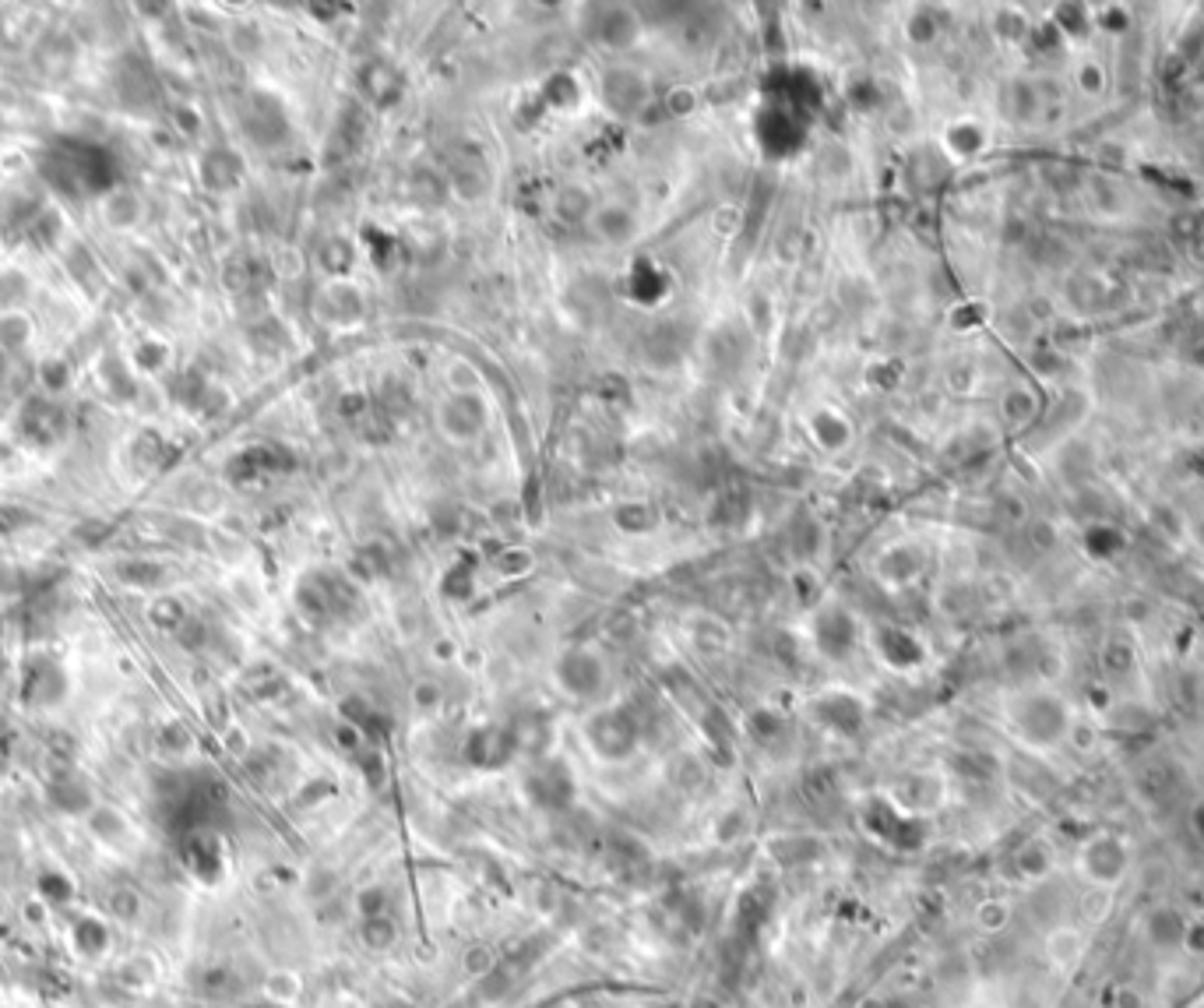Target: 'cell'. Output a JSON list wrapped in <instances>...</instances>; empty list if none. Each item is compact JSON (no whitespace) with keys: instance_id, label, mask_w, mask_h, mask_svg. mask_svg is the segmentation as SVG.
<instances>
[{"instance_id":"cell-1","label":"cell","mask_w":1204,"mask_h":1008,"mask_svg":"<svg viewBox=\"0 0 1204 1008\" xmlns=\"http://www.w3.org/2000/svg\"><path fill=\"white\" fill-rule=\"evenodd\" d=\"M584 737H589L592 751L599 754V759L624 762L631 759L638 748V723L627 709H603L589 719Z\"/></svg>"},{"instance_id":"cell-2","label":"cell","mask_w":1204,"mask_h":1008,"mask_svg":"<svg viewBox=\"0 0 1204 1008\" xmlns=\"http://www.w3.org/2000/svg\"><path fill=\"white\" fill-rule=\"evenodd\" d=\"M490 416H486V402L479 392H455L451 399L440 402L437 410V427L448 441L455 445H469L486 431Z\"/></svg>"},{"instance_id":"cell-3","label":"cell","mask_w":1204,"mask_h":1008,"mask_svg":"<svg viewBox=\"0 0 1204 1008\" xmlns=\"http://www.w3.org/2000/svg\"><path fill=\"white\" fill-rule=\"evenodd\" d=\"M557 681L571 698H595L606 684V666L599 656L589 649H571L560 656Z\"/></svg>"},{"instance_id":"cell-4","label":"cell","mask_w":1204,"mask_h":1008,"mask_svg":"<svg viewBox=\"0 0 1204 1008\" xmlns=\"http://www.w3.org/2000/svg\"><path fill=\"white\" fill-rule=\"evenodd\" d=\"M863 825L874 832L880 842H888L894 850H915L920 847V825H915V818H905L898 815V807L888 804V801H870L863 807Z\"/></svg>"},{"instance_id":"cell-5","label":"cell","mask_w":1204,"mask_h":1008,"mask_svg":"<svg viewBox=\"0 0 1204 1008\" xmlns=\"http://www.w3.org/2000/svg\"><path fill=\"white\" fill-rule=\"evenodd\" d=\"M525 794L533 797V801H536L539 807L557 811V807H568V804H571V797H574V780H571V772L563 769L560 762H543V765H539V769L528 772Z\"/></svg>"},{"instance_id":"cell-6","label":"cell","mask_w":1204,"mask_h":1008,"mask_svg":"<svg viewBox=\"0 0 1204 1008\" xmlns=\"http://www.w3.org/2000/svg\"><path fill=\"white\" fill-rule=\"evenodd\" d=\"M603 100L613 114L631 117L648 103V82L642 79V71L613 68V71H606V79H603Z\"/></svg>"},{"instance_id":"cell-7","label":"cell","mask_w":1204,"mask_h":1008,"mask_svg":"<svg viewBox=\"0 0 1204 1008\" xmlns=\"http://www.w3.org/2000/svg\"><path fill=\"white\" fill-rule=\"evenodd\" d=\"M518 751V737L504 727H483L469 737L466 744V759L479 769H501L514 759Z\"/></svg>"},{"instance_id":"cell-8","label":"cell","mask_w":1204,"mask_h":1008,"mask_svg":"<svg viewBox=\"0 0 1204 1008\" xmlns=\"http://www.w3.org/2000/svg\"><path fill=\"white\" fill-rule=\"evenodd\" d=\"M814 642L827 660H842L856 645V624L842 607H827L814 624Z\"/></svg>"},{"instance_id":"cell-9","label":"cell","mask_w":1204,"mask_h":1008,"mask_svg":"<svg viewBox=\"0 0 1204 1008\" xmlns=\"http://www.w3.org/2000/svg\"><path fill=\"white\" fill-rule=\"evenodd\" d=\"M814 712H817V719H821L827 730L845 733V737L863 727V706H859L853 695H842V692H832V695L817 698Z\"/></svg>"},{"instance_id":"cell-10","label":"cell","mask_w":1204,"mask_h":1008,"mask_svg":"<svg viewBox=\"0 0 1204 1008\" xmlns=\"http://www.w3.org/2000/svg\"><path fill=\"white\" fill-rule=\"evenodd\" d=\"M592 229H595V237L599 240H606V244H627V240H631L634 233H638V219H634V212L627 205H621V202H606V205H595V212H592Z\"/></svg>"},{"instance_id":"cell-11","label":"cell","mask_w":1204,"mask_h":1008,"mask_svg":"<svg viewBox=\"0 0 1204 1008\" xmlns=\"http://www.w3.org/2000/svg\"><path fill=\"white\" fill-rule=\"evenodd\" d=\"M595 15L599 18H592V29H589V36L595 42L624 50L627 42L634 39V15H627L624 7H595Z\"/></svg>"},{"instance_id":"cell-12","label":"cell","mask_w":1204,"mask_h":1008,"mask_svg":"<svg viewBox=\"0 0 1204 1008\" xmlns=\"http://www.w3.org/2000/svg\"><path fill=\"white\" fill-rule=\"evenodd\" d=\"M554 212L563 219V223H584V219H592V212H595V198L584 188H560L557 202H554Z\"/></svg>"},{"instance_id":"cell-13","label":"cell","mask_w":1204,"mask_h":1008,"mask_svg":"<svg viewBox=\"0 0 1204 1008\" xmlns=\"http://www.w3.org/2000/svg\"><path fill=\"white\" fill-rule=\"evenodd\" d=\"M451 188H455L458 198L479 202L483 194L490 191V177H486V170L476 167V162H461V167H455V173H451Z\"/></svg>"},{"instance_id":"cell-14","label":"cell","mask_w":1204,"mask_h":1008,"mask_svg":"<svg viewBox=\"0 0 1204 1008\" xmlns=\"http://www.w3.org/2000/svg\"><path fill=\"white\" fill-rule=\"evenodd\" d=\"M810 431H814V437H817V445H821V448H832V452H838V448H845V441H849V423H845L835 410L817 413V416H814V423H810Z\"/></svg>"},{"instance_id":"cell-15","label":"cell","mask_w":1204,"mask_h":1008,"mask_svg":"<svg viewBox=\"0 0 1204 1008\" xmlns=\"http://www.w3.org/2000/svg\"><path fill=\"white\" fill-rule=\"evenodd\" d=\"M768 920V900L761 889H750L744 900H739V927L747 924V931H757Z\"/></svg>"},{"instance_id":"cell-16","label":"cell","mask_w":1204,"mask_h":1008,"mask_svg":"<svg viewBox=\"0 0 1204 1008\" xmlns=\"http://www.w3.org/2000/svg\"><path fill=\"white\" fill-rule=\"evenodd\" d=\"M616 522H621V529H634V533H645L651 529V508L648 504H627V508L616 511Z\"/></svg>"}]
</instances>
